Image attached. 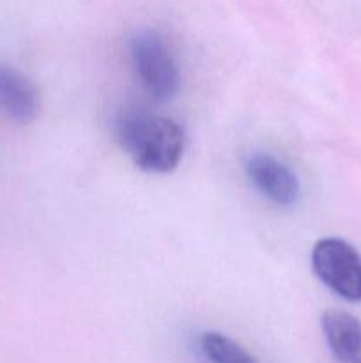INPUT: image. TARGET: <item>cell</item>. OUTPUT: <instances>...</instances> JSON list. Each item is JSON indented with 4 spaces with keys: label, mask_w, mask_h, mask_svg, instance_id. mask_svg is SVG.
<instances>
[{
    "label": "cell",
    "mask_w": 361,
    "mask_h": 363,
    "mask_svg": "<svg viewBox=\"0 0 361 363\" xmlns=\"http://www.w3.org/2000/svg\"><path fill=\"white\" fill-rule=\"evenodd\" d=\"M113 137L134 165L149 174L176 170L186 149V135L177 121L138 106L120 110Z\"/></svg>",
    "instance_id": "cell-1"
},
{
    "label": "cell",
    "mask_w": 361,
    "mask_h": 363,
    "mask_svg": "<svg viewBox=\"0 0 361 363\" xmlns=\"http://www.w3.org/2000/svg\"><path fill=\"white\" fill-rule=\"evenodd\" d=\"M130 57L142 87L154 101L173 99L180 87V67L159 32L144 28L130 39Z\"/></svg>",
    "instance_id": "cell-2"
},
{
    "label": "cell",
    "mask_w": 361,
    "mask_h": 363,
    "mask_svg": "<svg viewBox=\"0 0 361 363\" xmlns=\"http://www.w3.org/2000/svg\"><path fill=\"white\" fill-rule=\"evenodd\" d=\"M311 269L342 300L361 301V255L340 238L319 240L311 248Z\"/></svg>",
    "instance_id": "cell-3"
},
{
    "label": "cell",
    "mask_w": 361,
    "mask_h": 363,
    "mask_svg": "<svg viewBox=\"0 0 361 363\" xmlns=\"http://www.w3.org/2000/svg\"><path fill=\"white\" fill-rule=\"evenodd\" d=\"M244 170L260 195L280 208H292L301 197V184L294 170L268 152L248 156Z\"/></svg>",
    "instance_id": "cell-4"
},
{
    "label": "cell",
    "mask_w": 361,
    "mask_h": 363,
    "mask_svg": "<svg viewBox=\"0 0 361 363\" xmlns=\"http://www.w3.org/2000/svg\"><path fill=\"white\" fill-rule=\"evenodd\" d=\"M41 98L27 74L9 64L0 62V110L14 123L28 124L35 121Z\"/></svg>",
    "instance_id": "cell-5"
},
{
    "label": "cell",
    "mask_w": 361,
    "mask_h": 363,
    "mask_svg": "<svg viewBox=\"0 0 361 363\" xmlns=\"http://www.w3.org/2000/svg\"><path fill=\"white\" fill-rule=\"evenodd\" d=\"M322 333L338 363H361V321L343 311H326Z\"/></svg>",
    "instance_id": "cell-6"
},
{
    "label": "cell",
    "mask_w": 361,
    "mask_h": 363,
    "mask_svg": "<svg viewBox=\"0 0 361 363\" xmlns=\"http://www.w3.org/2000/svg\"><path fill=\"white\" fill-rule=\"evenodd\" d=\"M200 350L211 363H258L241 344L218 332L202 333Z\"/></svg>",
    "instance_id": "cell-7"
}]
</instances>
